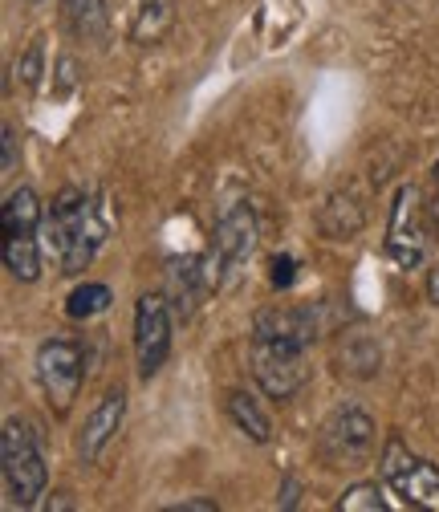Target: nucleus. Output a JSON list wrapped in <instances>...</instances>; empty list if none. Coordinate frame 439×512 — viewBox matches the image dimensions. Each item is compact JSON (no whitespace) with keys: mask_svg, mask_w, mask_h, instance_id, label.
Instances as JSON below:
<instances>
[{"mask_svg":"<svg viewBox=\"0 0 439 512\" xmlns=\"http://www.w3.org/2000/svg\"><path fill=\"white\" fill-rule=\"evenodd\" d=\"M45 232H49L45 236L49 248L57 252V261H61V273L78 277L94 261V252L102 248V240H106V220L86 200V191L66 187V191H57L53 212L45 220Z\"/></svg>","mask_w":439,"mask_h":512,"instance_id":"1","label":"nucleus"},{"mask_svg":"<svg viewBox=\"0 0 439 512\" xmlns=\"http://www.w3.org/2000/svg\"><path fill=\"white\" fill-rule=\"evenodd\" d=\"M0 476H5V496L13 508H33L49 480L37 431L17 415L5 419V431H0Z\"/></svg>","mask_w":439,"mask_h":512,"instance_id":"2","label":"nucleus"},{"mask_svg":"<svg viewBox=\"0 0 439 512\" xmlns=\"http://www.w3.org/2000/svg\"><path fill=\"white\" fill-rule=\"evenodd\" d=\"M86 378V354L74 338H49L37 350V382L53 415H70Z\"/></svg>","mask_w":439,"mask_h":512,"instance_id":"3","label":"nucleus"},{"mask_svg":"<svg viewBox=\"0 0 439 512\" xmlns=\"http://www.w3.org/2000/svg\"><path fill=\"white\" fill-rule=\"evenodd\" d=\"M383 476H387V484H391L411 508L439 512V468L427 464L423 456H411L399 439H391L387 452H383Z\"/></svg>","mask_w":439,"mask_h":512,"instance_id":"4","label":"nucleus"},{"mask_svg":"<svg viewBox=\"0 0 439 512\" xmlns=\"http://www.w3.org/2000/svg\"><path fill=\"white\" fill-rule=\"evenodd\" d=\"M374 452V423L358 407H338L322 427V456L330 468H358Z\"/></svg>","mask_w":439,"mask_h":512,"instance_id":"5","label":"nucleus"},{"mask_svg":"<svg viewBox=\"0 0 439 512\" xmlns=\"http://www.w3.org/2000/svg\"><path fill=\"white\" fill-rule=\"evenodd\" d=\"M135 354L143 378L159 374L171 354V309L163 293H143L135 305Z\"/></svg>","mask_w":439,"mask_h":512,"instance_id":"6","label":"nucleus"},{"mask_svg":"<svg viewBox=\"0 0 439 512\" xmlns=\"http://www.w3.org/2000/svg\"><path fill=\"white\" fill-rule=\"evenodd\" d=\"M253 374L269 399H293L305 387V354L285 342H253Z\"/></svg>","mask_w":439,"mask_h":512,"instance_id":"7","label":"nucleus"},{"mask_svg":"<svg viewBox=\"0 0 439 512\" xmlns=\"http://www.w3.org/2000/svg\"><path fill=\"white\" fill-rule=\"evenodd\" d=\"M423 212H419V191L411 183H403L395 191V204H391V228H387V256L399 269H415L423 261Z\"/></svg>","mask_w":439,"mask_h":512,"instance_id":"8","label":"nucleus"},{"mask_svg":"<svg viewBox=\"0 0 439 512\" xmlns=\"http://www.w3.org/2000/svg\"><path fill=\"white\" fill-rule=\"evenodd\" d=\"M257 248V216L248 204H232L220 220H216V236H212V256H216V265L232 269L240 265L244 256H253Z\"/></svg>","mask_w":439,"mask_h":512,"instance_id":"9","label":"nucleus"},{"mask_svg":"<svg viewBox=\"0 0 439 512\" xmlns=\"http://www.w3.org/2000/svg\"><path fill=\"white\" fill-rule=\"evenodd\" d=\"M313 338H318V326H313V313L309 309H265L257 313L253 322V342H285V346H309Z\"/></svg>","mask_w":439,"mask_h":512,"instance_id":"10","label":"nucleus"},{"mask_svg":"<svg viewBox=\"0 0 439 512\" xmlns=\"http://www.w3.org/2000/svg\"><path fill=\"white\" fill-rule=\"evenodd\" d=\"M122 415H127V395H122V391H106L102 403L90 411L82 435H78V456H82L86 464H94V460L106 452V443H110V439L118 435V427H122Z\"/></svg>","mask_w":439,"mask_h":512,"instance_id":"11","label":"nucleus"},{"mask_svg":"<svg viewBox=\"0 0 439 512\" xmlns=\"http://www.w3.org/2000/svg\"><path fill=\"white\" fill-rule=\"evenodd\" d=\"M0 228H5V236H21V232H37L41 228V204H37L33 187L9 191L5 208H0Z\"/></svg>","mask_w":439,"mask_h":512,"instance_id":"12","label":"nucleus"},{"mask_svg":"<svg viewBox=\"0 0 439 512\" xmlns=\"http://www.w3.org/2000/svg\"><path fill=\"white\" fill-rule=\"evenodd\" d=\"M61 21H66V29L82 41H98L106 33V5L102 0H61Z\"/></svg>","mask_w":439,"mask_h":512,"instance_id":"13","label":"nucleus"},{"mask_svg":"<svg viewBox=\"0 0 439 512\" xmlns=\"http://www.w3.org/2000/svg\"><path fill=\"white\" fill-rule=\"evenodd\" d=\"M228 415H232V423H236L240 435H248L253 443H269L273 427H269V415L257 407V399H248L244 391H232L228 395Z\"/></svg>","mask_w":439,"mask_h":512,"instance_id":"14","label":"nucleus"},{"mask_svg":"<svg viewBox=\"0 0 439 512\" xmlns=\"http://www.w3.org/2000/svg\"><path fill=\"white\" fill-rule=\"evenodd\" d=\"M167 25H171V5H167V0H147V5H139L131 37L139 45H151V41H159L167 33Z\"/></svg>","mask_w":439,"mask_h":512,"instance_id":"15","label":"nucleus"},{"mask_svg":"<svg viewBox=\"0 0 439 512\" xmlns=\"http://www.w3.org/2000/svg\"><path fill=\"white\" fill-rule=\"evenodd\" d=\"M106 309H110V289L98 285V281L78 285V289L70 293V301H66V313L74 317V322H90V317H98V313H106Z\"/></svg>","mask_w":439,"mask_h":512,"instance_id":"16","label":"nucleus"},{"mask_svg":"<svg viewBox=\"0 0 439 512\" xmlns=\"http://www.w3.org/2000/svg\"><path fill=\"white\" fill-rule=\"evenodd\" d=\"M358 508H366V512H383L387 508L379 484H354V488H346L338 496V512H358Z\"/></svg>","mask_w":439,"mask_h":512,"instance_id":"17","label":"nucleus"},{"mask_svg":"<svg viewBox=\"0 0 439 512\" xmlns=\"http://www.w3.org/2000/svg\"><path fill=\"white\" fill-rule=\"evenodd\" d=\"M41 74H45V41H33V45L21 53V61H17V82H21L25 90H33V86L41 82Z\"/></svg>","mask_w":439,"mask_h":512,"instance_id":"18","label":"nucleus"},{"mask_svg":"<svg viewBox=\"0 0 439 512\" xmlns=\"http://www.w3.org/2000/svg\"><path fill=\"white\" fill-rule=\"evenodd\" d=\"M293 269H297V265H293V256H277V261H273V285H277V289H289L293 277H297Z\"/></svg>","mask_w":439,"mask_h":512,"instance_id":"19","label":"nucleus"},{"mask_svg":"<svg viewBox=\"0 0 439 512\" xmlns=\"http://www.w3.org/2000/svg\"><path fill=\"white\" fill-rule=\"evenodd\" d=\"M17 171V135H13V126H5V175Z\"/></svg>","mask_w":439,"mask_h":512,"instance_id":"20","label":"nucleus"},{"mask_svg":"<svg viewBox=\"0 0 439 512\" xmlns=\"http://www.w3.org/2000/svg\"><path fill=\"white\" fill-rule=\"evenodd\" d=\"M171 512H216V500H183Z\"/></svg>","mask_w":439,"mask_h":512,"instance_id":"21","label":"nucleus"},{"mask_svg":"<svg viewBox=\"0 0 439 512\" xmlns=\"http://www.w3.org/2000/svg\"><path fill=\"white\" fill-rule=\"evenodd\" d=\"M427 297H431V301L439 305V265H435V269L427 273Z\"/></svg>","mask_w":439,"mask_h":512,"instance_id":"22","label":"nucleus"},{"mask_svg":"<svg viewBox=\"0 0 439 512\" xmlns=\"http://www.w3.org/2000/svg\"><path fill=\"white\" fill-rule=\"evenodd\" d=\"M293 492H297V484H293V480H289V484H285V496H281V504H285V508H293V500H297V496H293Z\"/></svg>","mask_w":439,"mask_h":512,"instance_id":"23","label":"nucleus"},{"mask_svg":"<svg viewBox=\"0 0 439 512\" xmlns=\"http://www.w3.org/2000/svg\"><path fill=\"white\" fill-rule=\"evenodd\" d=\"M25 5H45V0H25Z\"/></svg>","mask_w":439,"mask_h":512,"instance_id":"24","label":"nucleus"},{"mask_svg":"<svg viewBox=\"0 0 439 512\" xmlns=\"http://www.w3.org/2000/svg\"><path fill=\"white\" fill-rule=\"evenodd\" d=\"M435 224H439V204H435Z\"/></svg>","mask_w":439,"mask_h":512,"instance_id":"25","label":"nucleus"}]
</instances>
